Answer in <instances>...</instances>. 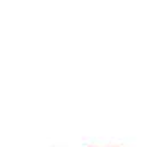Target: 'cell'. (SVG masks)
Instances as JSON below:
<instances>
[]
</instances>
